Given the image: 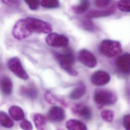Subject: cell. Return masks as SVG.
<instances>
[{"instance_id": "obj_15", "label": "cell", "mask_w": 130, "mask_h": 130, "mask_svg": "<svg viewBox=\"0 0 130 130\" xmlns=\"http://www.w3.org/2000/svg\"><path fill=\"white\" fill-rule=\"evenodd\" d=\"M32 120L37 130H46L47 120L43 115L39 113H34L32 116Z\"/></svg>"}, {"instance_id": "obj_6", "label": "cell", "mask_w": 130, "mask_h": 130, "mask_svg": "<svg viewBox=\"0 0 130 130\" xmlns=\"http://www.w3.org/2000/svg\"><path fill=\"white\" fill-rule=\"evenodd\" d=\"M46 42L49 46L53 47H66L69 44V39L64 35L53 32L47 36Z\"/></svg>"}, {"instance_id": "obj_25", "label": "cell", "mask_w": 130, "mask_h": 130, "mask_svg": "<svg viewBox=\"0 0 130 130\" xmlns=\"http://www.w3.org/2000/svg\"><path fill=\"white\" fill-rule=\"evenodd\" d=\"M118 9L123 12H130V2L129 0H123L119 1L117 4Z\"/></svg>"}, {"instance_id": "obj_27", "label": "cell", "mask_w": 130, "mask_h": 130, "mask_svg": "<svg viewBox=\"0 0 130 130\" xmlns=\"http://www.w3.org/2000/svg\"><path fill=\"white\" fill-rule=\"evenodd\" d=\"M111 3V1L109 0H97L95 2L96 7L99 8H105L108 7Z\"/></svg>"}, {"instance_id": "obj_18", "label": "cell", "mask_w": 130, "mask_h": 130, "mask_svg": "<svg viewBox=\"0 0 130 130\" xmlns=\"http://www.w3.org/2000/svg\"><path fill=\"white\" fill-rule=\"evenodd\" d=\"M90 3L88 1L83 0L79 2L77 5L72 7L71 10L72 12L77 14H80L86 12L90 8Z\"/></svg>"}, {"instance_id": "obj_9", "label": "cell", "mask_w": 130, "mask_h": 130, "mask_svg": "<svg viewBox=\"0 0 130 130\" xmlns=\"http://www.w3.org/2000/svg\"><path fill=\"white\" fill-rule=\"evenodd\" d=\"M72 112L82 118L89 120L92 118V111L89 106L84 104H76L71 107Z\"/></svg>"}, {"instance_id": "obj_24", "label": "cell", "mask_w": 130, "mask_h": 130, "mask_svg": "<svg viewBox=\"0 0 130 130\" xmlns=\"http://www.w3.org/2000/svg\"><path fill=\"white\" fill-rule=\"evenodd\" d=\"M101 117L104 121L108 123H111L114 120L115 113L111 110H104L101 113Z\"/></svg>"}, {"instance_id": "obj_5", "label": "cell", "mask_w": 130, "mask_h": 130, "mask_svg": "<svg viewBox=\"0 0 130 130\" xmlns=\"http://www.w3.org/2000/svg\"><path fill=\"white\" fill-rule=\"evenodd\" d=\"M7 65L9 69L19 78L23 80H27L29 78V76L22 64L21 60L17 57L10 58Z\"/></svg>"}, {"instance_id": "obj_12", "label": "cell", "mask_w": 130, "mask_h": 130, "mask_svg": "<svg viewBox=\"0 0 130 130\" xmlns=\"http://www.w3.org/2000/svg\"><path fill=\"white\" fill-rule=\"evenodd\" d=\"M117 66L121 72L129 74L130 73V54L126 53L119 57L117 60Z\"/></svg>"}, {"instance_id": "obj_4", "label": "cell", "mask_w": 130, "mask_h": 130, "mask_svg": "<svg viewBox=\"0 0 130 130\" xmlns=\"http://www.w3.org/2000/svg\"><path fill=\"white\" fill-rule=\"evenodd\" d=\"M99 49L103 55L109 58L119 56L122 52L121 44L119 41L111 40L102 41Z\"/></svg>"}, {"instance_id": "obj_28", "label": "cell", "mask_w": 130, "mask_h": 130, "mask_svg": "<svg viewBox=\"0 0 130 130\" xmlns=\"http://www.w3.org/2000/svg\"><path fill=\"white\" fill-rule=\"evenodd\" d=\"M20 127L23 130H32L33 129L32 124L27 120L23 121L21 123Z\"/></svg>"}, {"instance_id": "obj_16", "label": "cell", "mask_w": 130, "mask_h": 130, "mask_svg": "<svg viewBox=\"0 0 130 130\" xmlns=\"http://www.w3.org/2000/svg\"><path fill=\"white\" fill-rule=\"evenodd\" d=\"M9 113L11 117L17 121L22 120L25 117L23 109L19 106L16 105L11 106L9 109Z\"/></svg>"}, {"instance_id": "obj_23", "label": "cell", "mask_w": 130, "mask_h": 130, "mask_svg": "<svg viewBox=\"0 0 130 130\" xmlns=\"http://www.w3.org/2000/svg\"><path fill=\"white\" fill-rule=\"evenodd\" d=\"M42 7L48 9H54L60 6V3L57 0H43L40 2Z\"/></svg>"}, {"instance_id": "obj_3", "label": "cell", "mask_w": 130, "mask_h": 130, "mask_svg": "<svg viewBox=\"0 0 130 130\" xmlns=\"http://www.w3.org/2000/svg\"><path fill=\"white\" fill-rule=\"evenodd\" d=\"M94 100L98 108L101 109L105 105L115 104L117 101V96L111 90L98 89L95 91Z\"/></svg>"}, {"instance_id": "obj_21", "label": "cell", "mask_w": 130, "mask_h": 130, "mask_svg": "<svg viewBox=\"0 0 130 130\" xmlns=\"http://www.w3.org/2000/svg\"><path fill=\"white\" fill-rule=\"evenodd\" d=\"M81 27L88 31L94 32L96 30L97 27L90 18H86L80 21Z\"/></svg>"}, {"instance_id": "obj_30", "label": "cell", "mask_w": 130, "mask_h": 130, "mask_svg": "<svg viewBox=\"0 0 130 130\" xmlns=\"http://www.w3.org/2000/svg\"><path fill=\"white\" fill-rule=\"evenodd\" d=\"M2 3L10 7H17L20 4L18 1H2Z\"/></svg>"}, {"instance_id": "obj_17", "label": "cell", "mask_w": 130, "mask_h": 130, "mask_svg": "<svg viewBox=\"0 0 130 130\" xmlns=\"http://www.w3.org/2000/svg\"><path fill=\"white\" fill-rule=\"evenodd\" d=\"M66 127L68 130H88L84 123L74 119L68 121L66 123Z\"/></svg>"}, {"instance_id": "obj_1", "label": "cell", "mask_w": 130, "mask_h": 130, "mask_svg": "<svg viewBox=\"0 0 130 130\" xmlns=\"http://www.w3.org/2000/svg\"><path fill=\"white\" fill-rule=\"evenodd\" d=\"M53 28L47 22L34 17L19 20L14 25L12 34L17 40H24L34 33L50 34Z\"/></svg>"}, {"instance_id": "obj_13", "label": "cell", "mask_w": 130, "mask_h": 130, "mask_svg": "<svg viewBox=\"0 0 130 130\" xmlns=\"http://www.w3.org/2000/svg\"><path fill=\"white\" fill-rule=\"evenodd\" d=\"M0 89L5 95L9 96L12 94L13 90V83L9 77L4 76L1 78Z\"/></svg>"}, {"instance_id": "obj_29", "label": "cell", "mask_w": 130, "mask_h": 130, "mask_svg": "<svg viewBox=\"0 0 130 130\" xmlns=\"http://www.w3.org/2000/svg\"><path fill=\"white\" fill-rule=\"evenodd\" d=\"M130 115H126L123 119V125L125 130H130Z\"/></svg>"}, {"instance_id": "obj_26", "label": "cell", "mask_w": 130, "mask_h": 130, "mask_svg": "<svg viewBox=\"0 0 130 130\" xmlns=\"http://www.w3.org/2000/svg\"><path fill=\"white\" fill-rule=\"evenodd\" d=\"M25 2L31 10H38L40 5V2L38 0H25Z\"/></svg>"}, {"instance_id": "obj_2", "label": "cell", "mask_w": 130, "mask_h": 130, "mask_svg": "<svg viewBox=\"0 0 130 130\" xmlns=\"http://www.w3.org/2000/svg\"><path fill=\"white\" fill-rule=\"evenodd\" d=\"M54 55L61 67L67 73L72 76L77 75V72L73 67L75 57L70 49H66L64 53H56Z\"/></svg>"}, {"instance_id": "obj_11", "label": "cell", "mask_w": 130, "mask_h": 130, "mask_svg": "<svg viewBox=\"0 0 130 130\" xmlns=\"http://www.w3.org/2000/svg\"><path fill=\"white\" fill-rule=\"evenodd\" d=\"M116 11V7L115 6H112L104 10H92L90 11L86 15V18H94L106 17L113 14Z\"/></svg>"}, {"instance_id": "obj_7", "label": "cell", "mask_w": 130, "mask_h": 130, "mask_svg": "<svg viewBox=\"0 0 130 130\" xmlns=\"http://www.w3.org/2000/svg\"><path fill=\"white\" fill-rule=\"evenodd\" d=\"M78 59L83 64L89 68H94L97 64L95 56L86 49H83L79 52Z\"/></svg>"}, {"instance_id": "obj_22", "label": "cell", "mask_w": 130, "mask_h": 130, "mask_svg": "<svg viewBox=\"0 0 130 130\" xmlns=\"http://www.w3.org/2000/svg\"><path fill=\"white\" fill-rule=\"evenodd\" d=\"M45 98L46 100L51 104H55L57 101L59 102L60 104L64 105V106H67V104L65 101L58 99L56 96L53 95L50 91H47L45 94Z\"/></svg>"}, {"instance_id": "obj_31", "label": "cell", "mask_w": 130, "mask_h": 130, "mask_svg": "<svg viewBox=\"0 0 130 130\" xmlns=\"http://www.w3.org/2000/svg\"><path fill=\"white\" fill-rule=\"evenodd\" d=\"M57 130H63V129H58Z\"/></svg>"}, {"instance_id": "obj_14", "label": "cell", "mask_w": 130, "mask_h": 130, "mask_svg": "<svg viewBox=\"0 0 130 130\" xmlns=\"http://www.w3.org/2000/svg\"><path fill=\"white\" fill-rule=\"evenodd\" d=\"M86 90L87 88L85 84L83 82H80L70 93L69 97L73 100L78 99L85 94Z\"/></svg>"}, {"instance_id": "obj_10", "label": "cell", "mask_w": 130, "mask_h": 130, "mask_svg": "<svg viewBox=\"0 0 130 130\" xmlns=\"http://www.w3.org/2000/svg\"><path fill=\"white\" fill-rule=\"evenodd\" d=\"M47 118L52 122L59 123L62 122L65 119V111L61 107L54 106L49 110Z\"/></svg>"}, {"instance_id": "obj_19", "label": "cell", "mask_w": 130, "mask_h": 130, "mask_svg": "<svg viewBox=\"0 0 130 130\" xmlns=\"http://www.w3.org/2000/svg\"><path fill=\"white\" fill-rule=\"evenodd\" d=\"M20 91L21 94L27 98L35 99L38 97V91L34 87H22Z\"/></svg>"}, {"instance_id": "obj_8", "label": "cell", "mask_w": 130, "mask_h": 130, "mask_svg": "<svg viewBox=\"0 0 130 130\" xmlns=\"http://www.w3.org/2000/svg\"><path fill=\"white\" fill-rule=\"evenodd\" d=\"M111 77L110 74L106 71L99 70L94 72L91 77L92 83L96 86H103L109 83Z\"/></svg>"}, {"instance_id": "obj_20", "label": "cell", "mask_w": 130, "mask_h": 130, "mask_svg": "<svg viewBox=\"0 0 130 130\" xmlns=\"http://www.w3.org/2000/svg\"><path fill=\"white\" fill-rule=\"evenodd\" d=\"M0 125L6 128H11L14 126V122L6 112L0 111Z\"/></svg>"}]
</instances>
